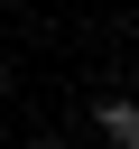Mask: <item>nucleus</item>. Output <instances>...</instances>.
I'll return each instance as SVG.
<instances>
[{"mask_svg":"<svg viewBox=\"0 0 139 149\" xmlns=\"http://www.w3.org/2000/svg\"><path fill=\"white\" fill-rule=\"evenodd\" d=\"M93 130L130 149V140H139V93H111V102H93Z\"/></svg>","mask_w":139,"mask_h":149,"instance_id":"f257e3e1","label":"nucleus"},{"mask_svg":"<svg viewBox=\"0 0 139 149\" xmlns=\"http://www.w3.org/2000/svg\"><path fill=\"white\" fill-rule=\"evenodd\" d=\"M0 102H9V65H0Z\"/></svg>","mask_w":139,"mask_h":149,"instance_id":"f03ea898","label":"nucleus"},{"mask_svg":"<svg viewBox=\"0 0 139 149\" xmlns=\"http://www.w3.org/2000/svg\"><path fill=\"white\" fill-rule=\"evenodd\" d=\"M37 149H56V140H37Z\"/></svg>","mask_w":139,"mask_h":149,"instance_id":"7ed1b4c3","label":"nucleus"},{"mask_svg":"<svg viewBox=\"0 0 139 149\" xmlns=\"http://www.w3.org/2000/svg\"><path fill=\"white\" fill-rule=\"evenodd\" d=\"M130 149H139V140H130Z\"/></svg>","mask_w":139,"mask_h":149,"instance_id":"20e7f679","label":"nucleus"}]
</instances>
